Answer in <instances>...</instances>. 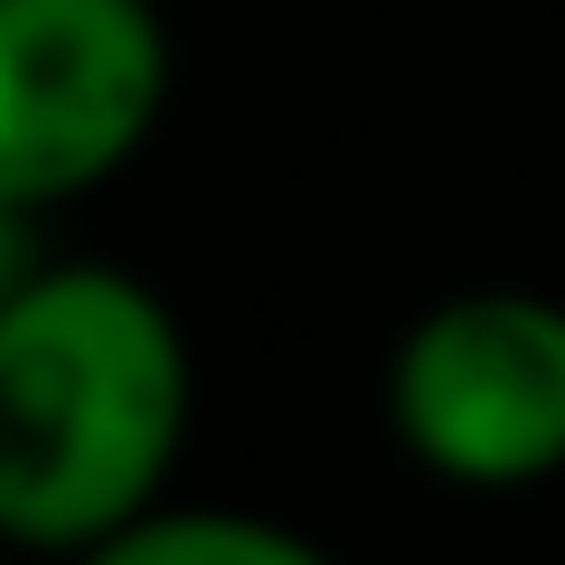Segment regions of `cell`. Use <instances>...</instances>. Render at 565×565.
<instances>
[{
	"instance_id": "obj_1",
	"label": "cell",
	"mask_w": 565,
	"mask_h": 565,
	"mask_svg": "<svg viewBox=\"0 0 565 565\" xmlns=\"http://www.w3.org/2000/svg\"><path fill=\"white\" fill-rule=\"evenodd\" d=\"M199 415L180 311L132 264L57 255L0 311V546L76 565L170 500Z\"/></svg>"
},
{
	"instance_id": "obj_2",
	"label": "cell",
	"mask_w": 565,
	"mask_h": 565,
	"mask_svg": "<svg viewBox=\"0 0 565 565\" xmlns=\"http://www.w3.org/2000/svg\"><path fill=\"white\" fill-rule=\"evenodd\" d=\"M386 434L444 490H537L565 471V292L471 282L386 349Z\"/></svg>"
},
{
	"instance_id": "obj_3",
	"label": "cell",
	"mask_w": 565,
	"mask_h": 565,
	"mask_svg": "<svg viewBox=\"0 0 565 565\" xmlns=\"http://www.w3.org/2000/svg\"><path fill=\"white\" fill-rule=\"evenodd\" d=\"M170 104L161 0H0V199L66 207L141 161Z\"/></svg>"
},
{
	"instance_id": "obj_4",
	"label": "cell",
	"mask_w": 565,
	"mask_h": 565,
	"mask_svg": "<svg viewBox=\"0 0 565 565\" xmlns=\"http://www.w3.org/2000/svg\"><path fill=\"white\" fill-rule=\"evenodd\" d=\"M76 565H340L321 537L255 509H207V500H161L132 527H114L104 546H85Z\"/></svg>"
},
{
	"instance_id": "obj_5",
	"label": "cell",
	"mask_w": 565,
	"mask_h": 565,
	"mask_svg": "<svg viewBox=\"0 0 565 565\" xmlns=\"http://www.w3.org/2000/svg\"><path fill=\"white\" fill-rule=\"evenodd\" d=\"M47 264H57V255H47V217H39V207H10V199H0V311L20 302Z\"/></svg>"
},
{
	"instance_id": "obj_6",
	"label": "cell",
	"mask_w": 565,
	"mask_h": 565,
	"mask_svg": "<svg viewBox=\"0 0 565 565\" xmlns=\"http://www.w3.org/2000/svg\"><path fill=\"white\" fill-rule=\"evenodd\" d=\"M0 565H20V556H10V546H0Z\"/></svg>"
}]
</instances>
